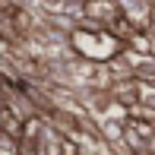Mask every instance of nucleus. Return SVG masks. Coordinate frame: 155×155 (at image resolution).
<instances>
[{
  "instance_id": "1",
  "label": "nucleus",
  "mask_w": 155,
  "mask_h": 155,
  "mask_svg": "<svg viewBox=\"0 0 155 155\" xmlns=\"http://www.w3.org/2000/svg\"><path fill=\"white\" fill-rule=\"evenodd\" d=\"M124 133H127V143L139 155H155V130L146 120H127Z\"/></svg>"
}]
</instances>
